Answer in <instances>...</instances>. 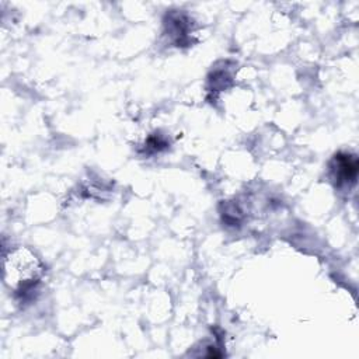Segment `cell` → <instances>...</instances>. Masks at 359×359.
I'll list each match as a JSON object with an SVG mask.
<instances>
[{"instance_id": "cell-1", "label": "cell", "mask_w": 359, "mask_h": 359, "mask_svg": "<svg viewBox=\"0 0 359 359\" xmlns=\"http://www.w3.org/2000/svg\"><path fill=\"white\" fill-rule=\"evenodd\" d=\"M6 282L18 290H24L31 286L41 273L38 259L24 248L14 250L6 257L4 262Z\"/></svg>"}, {"instance_id": "cell-2", "label": "cell", "mask_w": 359, "mask_h": 359, "mask_svg": "<svg viewBox=\"0 0 359 359\" xmlns=\"http://www.w3.org/2000/svg\"><path fill=\"white\" fill-rule=\"evenodd\" d=\"M334 177L339 182H355L358 174V160L355 156L338 154L332 165Z\"/></svg>"}]
</instances>
